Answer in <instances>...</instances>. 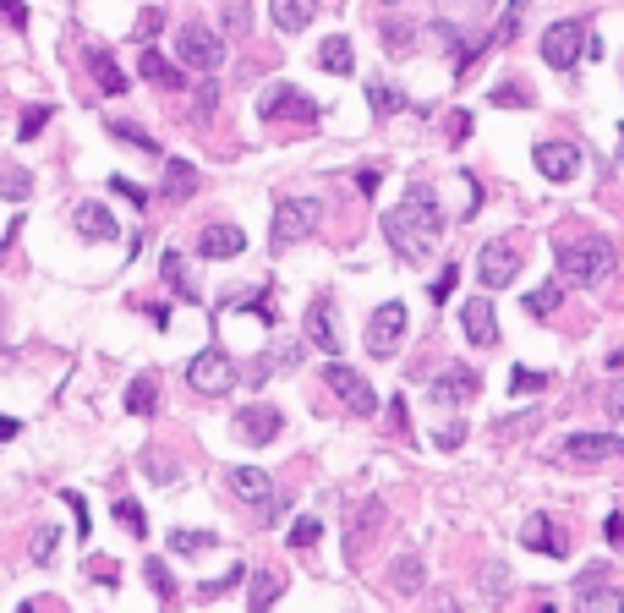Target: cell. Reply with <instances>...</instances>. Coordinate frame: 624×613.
I'll return each mask as SVG.
<instances>
[{
	"instance_id": "6da1fadb",
	"label": "cell",
	"mask_w": 624,
	"mask_h": 613,
	"mask_svg": "<svg viewBox=\"0 0 624 613\" xmlns=\"http://www.w3.org/2000/svg\"><path fill=\"white\" fill-rule=\"evenodd\" d=\"M444 208H438L433 187L427 181H416V187L406 192V203L395 208V214H384V236L389 247H395V258L406 263H427L438 252V241H444Z\"/></svg>"
},
{
	"instance_id": "7a4b0ae2",
	"label": "cell",
	"mask_w": 624,
	"mask_h": 613,
	"mask_svg": "<svg viewBox=\"0 0 624 613\" xmlns=\"http://www.w3.org/2000/svg\"><path fill=\"white\" fill-rule=\"evenodd\" d=\"M608 269H614V247L603 236H581V241H564L559 247V274L570 285H597Z\"/></svg>"
},
{
	"instance_id": "3957f363",
	"label": "cell",
	"mask_w": 624,
	"mask_h": 613,
	"mask_svg": "<svg viewBox=\"0 0 624 613\" xmlns=\"http://www.w3.org/2000/svg\"><path fill=\"white\" fill-rule=\"evenodd\" d=\"M581 55H597V39H592V28H586L581 17H570V22H553L548 33H542V61L553 66V72H570Z\"/></svg>"
},
{
	"instance_id": "277c9868",
	"label": "cell",
	"mask_w": 624,
	"mask_h": 613,
	"mask_svg": "<svg viewBox=\"0 0 624 613\" xmlns=\"http://www.w3.org/2000/svg\"><path fill=\"white\" fill-rule=\"evenodd\" d=\"M323 219V203L318 198H280L274 203V252L296 247L302 236H312Z\"/></svg>"
},
{
	"instance_id": "5b68a950",
	"label": "cell",
	"mask_w": 624,
	"mask_h": 613,
	"mask_svg": "<svg viewBox=\"0 0 624 613\" xmlns=\"http://www.w3.org/2000/svg\"><path fill=\"white\" fill-rule=\"evenodd\" d=\"M258 121H263V126H274V121L312 126V121H318V104H312V99L302 94V88L274 83V88H263V99H258Z\"/></svg>"
},
{
	"instance_id": "8992f818",
	"label": "cell",
	"mask_w": 624,
	"mask_h": 613,
	"mask_svg": "<svg viewBox=\"0 0 624 613\" xmlns=\"http://www.w3.org/2000/svg\"><path fill=\"white\" fill-rule=\"evenodd\" d=\"M187 384L198 389V395H230V389H236V362H230V356L219 351V345H208V351L192 356Z\"/></svg>"
},
{
	"instance_id": "52a82bcc",
	"label": "cell",
	"mask_w": 624,
	"mask_h": 613,
	"mask_svg": "<svg viewBox=\"0 0 624 613\" xmlns=\"http://www.w3.org/2000/svg\"><path fill=\"white\" fill-rule=\"evenodd\" d=\"M176 61L192 66V72H214V66L225 61V44H219L203 22H187V28H176Z\"/></svg>"
},
{
	"instance_id": "ba28073f",
	"label": "cell",
	"mask_w": 624,
	"mask_h": 613,
	"mask_svg": "<svg viewBox=\"0 0 624 613\" xmlns=\"http://www.w3.org/2000/svg\"><path fill=\"white\" fill-rule=\"evenodd\" d=\"M323 384H329L334 395H340V400H345V406H351L356 416H373V411H378V395H373V384H367L362 373H351L345 362H329V367H323Z\"/></svg>"
},
{
	"instance_id": "9c48e42d",
	"label": "cell",
	"mask_w": 624,
	"mask_h": 613,
	"mask_svg": "<svg viewBox=\"0 0 624 613\" xmlns=\"http://www.w3.org/2000/svg\"><path fill=\"white\" fill-rule=\"evenodd\" d=\"M406 340V302H384L367 318V351L373 356H395V345Z\"/></svg>"
},
{
	"instance_id": "30bf717a",
	"label": "cell",
	"mask_w": 624,
	"mask_h": 613,
	"mask_svg": "<svg viewBox=\"0 0 624 613\" xmlns=\"http://www.w3.org/2000/svg\"><path fill=\"white\" fill-rule=\"evenodd\" d=\"M597 575H608V570H586L581 581H575V613H624V592L619 586H608V581H597Z\"/></svg>"
},
{
	"instance_id": "8fae6325",
	"label": "cell",
	"mask_w": 624,
	"mask_h": 613,
	"mask_svg": "<svg viewBox=\"0 0 624 613\" xmlns=\"http://www.w3.org/2000/svg\"><path fill=\"white\" fill-rule=\"evenodd\" d=\"M619 449H624L619 433H570V438H564V449H559V460H575V466H597V460L619 455Z\"/></svg>"
},
{
	"instance_id": "7c38bea8",
	"label": "cell",
	"mask_w": 624,
	"mask_h": 613,
	"mask_svg": "<svg viewBox=\"0 0 624 613\" xmlns=\"http://www.w3.org/2000/svg\"><path fill=\"white\" fill-rule=\"evenodd\" d=\"M515 247L510 241H482V252H477V274H482V285H493V291H504V285L515 280Z\"/></svg>"
},
{
	"instance_id": "4fadbf2b",
	"label": "cell",
	"mask_w": 624,
	"mask_h": 613,
	"mask_svg": "<svg viewBox=\"0 0 624 613\" xmlns=\"http://www.w3.org/2000/svg\"><path fill=\"white\" fill-rule=\"evenodd\" d=\"M427 389H433V400H438V406H466V400H477L482 378L471 373V367H444V373H438Z\"/></svg>"
},
{
	"instance_id": "5bb4252c",
	"label": "cell",
	"mask_w": 624,
	"mask_h": 613,
	"mask_svg": "<svg viewBox=\"0 0 624 613\" xmlns=\"http://www.w3.org/2000/svg\"><path fill=\"white\" fill-rule=\"evenodd\" d=\"M285 416L274 406H241L236 411V438L241 444H269V438H280Z\"/></svg>"
},
{
	"instance_id": "9a60e30c",
	"label": "cell",
	"mask_w": 624,
	"mask_h": 613,
	"mask_svg": "<svg viewBox=\"0 0 624 613\" xmlns=\"http://www.w3.org/2000/svg\"><path fill=\"white\" fill-rule=\"evenodd\" d=\"M531 165H537L548 181H570L575 170H581V148L575 143H537L531 148Z\"/></svg>"
},
{
	"instance_id": "2e32d148",
	"label": "cell",
	"mask_w": 624,
	"mask_h": 613,
	"mask_svg": "<svg viewBox=\"0 0 624 613\" xmlns=\"http://www.w3.org/2000/svg\"><path fill=\"white\" fill-rule=\"evenodd\" d=\"M460 329H466V340L482 345V351H488V345H499V318H493L488 296H471V302L460 307Z\"/></svg>"
},
{
	"instance_id": "e0dca14e",
	"label": "cell",
	"mask_w": 624,
	"mask_h": 613,
	"mask_svg": "<svg viewBox=\"0 0 624 613\" xmlns=\"http://www.w3.org/2000/svg\"><path fill=\"white\" fill-rule=\"evenodd\" d=\"M225 482L241 504H263V510L274 504V482H269V471H258V466H230Z\"/></svg>"
},
{
	"instance_id": "ac0fdd59",
	"label": "cell",
	"mask_w": 624,
	"mask_h": 613,
	"mask_svg": "<svg viewBox=\"0 0 624 613\" xmlns=\"http://www.w3.org/2000/svg\"><path fill=\"white\" fill-rule=\"evenodd\" d=\"M198 252L203 258H241V252H247V236H241V225H230V219H214V225H203Z\"/></svg>"
},
{
	"instance_id": "d6986e66",
	"label": "cell",
	"mask_w": 624,
	"mask_h": 613,
	"mask_svg": "<svg viewBox=\"0 0 624 613\" xmlns=\"http://www.w3.org/2000/svg\"><path fill=\"white\" fill-rule=\"evenodd\" d=\"M88 72H94V83H99V94H126V77H121V66L110 61V50H99V44H88Z\"/></svg>"
},
{
	"instance_id": "ffe728a7",
	"label": "cell",
	"mask_w": 624,
	"mask_h": 613,
	"mask_svg": "<svg viewBox=\"0 0 624 613\" xmlns=\"http://www.w3.org/2000/svg\"><path fill=\"white\" fill-rule=\"evenodd\" d=\"M422 559H416V553H400V559L395 564H389V575H384V581H389V592H395V597H411V592H422Z\"/></svg>"
},
{
	"instance_id": "44dd1931",
	"label": "cell",
	"mask_w": 624,
	"mask_h": 613,
	"mask_svg": "<svg viewBox=\"0 0 624 613\" xmlns=\"http://www.w3.org/2000/svg\"><path fill=\"white\" fill-rule=\"evenodd\" d=\"M520 542H526L531 553H553V559L564 553V542L553 537V520H548V515H526V526H520Z\"/></svg>"
},
{
	"instance_id": "7402d4cb",
	"label": "cell",
	"mask_w": 624,
	"mask_h": 613,
	"mask_svg": "<svg viewBox=\"0 0 624 613\" xmlns=\"http://www.w3.org/2000/svg\"><path fill=\"white\" fill-rule=\"evenodd\" d=\"M280 592H285V575H280V570H252V597H247V608H252V613H269L274 603H280Z\"/></svg>"
},
{
	"instance_id": "603a6c76",
	"label": "cell",
	"mask_w": 624,
	"mask_h": 613,
	"mask_svg": "<svg viewBox=\"0 0 624 613\" xmlns=\"http://www.w3.org/2000/svg\"><path fill=\"white\" fill-rule=\"evenodd\" d=\"M307 340L318 345L323 356H340V340H334V323H329V302H312L307 307Z\"/></svg>"
},
{
	"instance_id": "cb8c5ba5",
	"label": "cell",
	"mask_w": 624,
	"mask_h": 613,
	"mask_svg": "<svg viewBox=\"0 0 624 613\" xmlns=\"http://www.w3.org/2000/svg\"><path fill=\"white\" fill-rule=\"evenodd\" d=\"M126 411L132 416H154L159 411V378L154 373H137L132 384H126Z\"/></svg>"
},
{
	"instance_id": "d4e9b609",
	"label": "cell",
	"mask_w": 624,
	"mask_h": 613,
	"mask_svg": "<svg viewBox=\"0 0 624 613\" xmlns=\"http://www.w3.org/2000/svg\"><path fill=\"white\" fill-rule=\"evenodd\" d=\"M137 72H143L148 83H159V88H170V94H181V66H170L159 50H143V55H137Z\"/></svg>"
},
{
	"instance_id": "484cf974",
	"label": "cell",
	"mask_w": 624,
	"mask_h": 613,
	"mask_svg": "<svg viewBox=\"0 0 624 613\" xmlns=\"http://www.w3.org/2000/svg\"><path fill=\"white\" fill-rule=\"evenodd\" d=\"M318 66H323V72H334V77H345V72L356 66L351 39H340V33H334V39H323V44H318Z\"/></svg>"
},
{
	"instance_id": "4316f807",
	"label": "cell",
	"mask_w": 624,
	"mask_h": 613,
	"mask_svg": "<svg viewBox=\"0 0 624 613\" xmlns=\"http://www.w3.org/2000/svg\"><path fill=\"white\" fill-rule=\"evenodd\" d=\"M159 192H165L170 203H187L192 192H198V170H192L187 159H176V165L165 170V187H159Z\"/></svg>"
},
{
	"instance_id": "83f0119b",
	"label": "cell",
	"mask_w": 624,
	"mask_h": 613,
	"mask_svg": "<svg viewBox=\"0 0 624 613\" xmlns=\"http://www.w3.org/2000/svg\"><path fill=\"white\" fill-rule=\"evenodd\" d=\"M77 230H83L88 241H110V236H115V219H110V208H99V203H83V208H77Z\"/></svg>"
},
{
	"instance_id": "f1b7e54d",
	"label": "cell",
	"mask_w": 624,
	"mask_h": 613,
	"mask_svg": "<svg viewBox=\"0 0 624 613\" xmlns=\"http://www.w3.org/2000/svg\"><path fill=\"white\" fill-rule=\"evenodd\" d=\"M312 0H274V28H285V33H302L307 22H312Z\"/></svg>"
},
{
	"instance_id": "f546056e",
	"label": "cell",
	"mask_w": 624,
	"mask_h": 613,
	"mask_svg": "<svg viewBox=\"0 0 624 613\" xmlns=\"http://www.w3.org/2000/svg\"><path fill=\"white\" fill-rule=\"evenodd\" d=\"M159 274H165V285H170V291H181L187 302H198V285H192V274H187V258H181L176 247L165 252V269H159Z\"/></svg>"
},
{
	"instance_id": "4dcf8cb0",
	"label": "cell",
	"mask_w": 624,
	"mask_h": 613,
	"mask_svg": "<svg viewBox=\"0 0 624 613\" xmlns=\"http://www.w3.org/2000/svg\"><path fill=\"white\" fill-rule=\"evenodd\" d=\"M219 542V531H170V553H187V559H198Z\"/></svg>"
},
{
	"instance_id": "1f68e13d",
	"label": "cell",
	"mask_w": 624,
	"mask_h": 613,
	"mask_svg": "<svg viewBox=\"0 0 624 613\" xmlns=\"http://www.w3.org/2000/svg\"><path fill=\"white\" fill-rule=\"evenodd\" d=\"M526 6H531V0H510V11H504V22L493 28V39L482 44V55H488L493 44H510V39H515V28H520V17H526Z\"/></svg>"
},
{
	"instance_id": "d6a6232c",
	"label": "cell",
	"mask_w": 624,
	"mask_h": 613,
	"mask_svg": "<svg viewBox=\"0 0 624 613\" xmlns=\"http://www.w3.org/2000/svg\"><path fill=\"white\" fill-rule=\"evenodd\" d=\"M241 581H252V570H241V564H236V570H225V575H219V581H203V586H198V597H203V603H214V597L236 592Z\"/></svg>"
},
{
	"instance_id": "836d02e7",
	"label": "cell",
	"mask_w": 624,
	"mask_h": 613,
	"mask_svg": "<svg viewBox=\"0 0 624 613\" xmlns=\"http://www.w3.org/2000/svg\"><path fill=\"white\" fill-rule=\"evenodd\" d=\"M559 296H564V285H559V280H553V285H537V291L526 296V312H531V318H548V312L559 307Z\"/></svg>"
},
{
	"instance_id": "e575fe53",
	"label": "cell",
	"mask_w": 624,
	"mask_h": 613,
	"mask_svg": "<svg viewBox=\"0 0 624 613\" xmlns=\"http://www.w3.org/2000/svg\"><path fill=\"white\" fill-rule=\"evenodd\" d=\"M115 520H121L132 537H148V515H143V504H137V499H115Z\"/></svg>"
},
{
	"instance_id": "d590c367",
	"label": "cell",
	"mask_w": 624,
	"mask_h": 613,
	"mask_svg": "<svg viewBox=\"0 0 624 613\" xmlns=\"http://www.w3.org/2000/svg\"><path fill=\"white\" fill-rule=\"evenodd\" d=\"M55 542H61V531H55V526H50V520H44V526H39V531H33V542H28V553H33V559H39V564H50V559H55Z\"/></svg>"
},
{
	"instance_id": "8d00e7d4",
	"label": "cell",
	"mask_w": 624,
	"mask_h": 613,
	"mask_svg": "<svg viewBox=\"0 0 624 613\" xmlns=\"http://www.w3.org/2000/svg\"><path fill=\"white\" fill-rule=\"evenodd\" d=\"M61 504H66V510H72V515H77V537H83V542H88V531H94V515H88V504H83V493H77V488H61Z\"/></svg>"
},
{
	"instance_id": "74e56055",
	"label": "cell",
	"mask_w": 624,
	"mask_h": 613,
	"mask_svg": "<svg viewBox=\"0 0 624 613\" xmlns=\"http://www.w3.org/2000/svg\"><path fill=\"white\" fill-rule=\"evenodd\" d=\"M542 389H548V373H526V367L510 373V395H542Z\"/></svg>"
},
{
	"instance_id": "f35d334b",
	"label": "cell",
	"mask_w": 624,
	"mask_h": 613,
	"mask_svg": "<svg viewBox=\"0 0 624 613\" xmlns=\"http://www.w3.org/2000/svg\"><path fill=\"white\" fill-rule=\"evenodd\" d=\"M44 126H50V104H28V110H22V143H33Z\"/></svg>"
},
{
	"instance_id": "ab89813d",
	"label": "cell",
	"mask_w": 624,
	"mask_h": 613,
	"mask_svg": "<svg viewBox=\"0 0 624 613\" xmlns=\"http://www.w3.org/2000/svg\"><path fill=\"white\" fill-rule=\"evenodd\" d=\"M318 531H323L318 520H312V515H302L291 531H285V542H291V548H312V542H318Z\"/></svg>"
},
{
	"instance_id": "60d3db41",
	"label": "cell",
	"mask_w": 624,
	"mask_h": 613,
	"mask_svg": "<svg viewBox=\"0 0 624 613\" xmlns=\"http://www.w3.org/2000/svg\"><path fill=\"white\" fill-rule=\"evenodd\" d=\"M455 280H460V269H455V263H449V269H444V274H438V280H433V285H427V296H433V307H444V302H449V296H455Z\"/></svg>"
},
{
	"instance_id": "b9f144b4",
	"label": "cell",
	"mask_w": 624,
	"mask_h": 613,
	"mask_svg": "<svg viewBox=\"0 0 624 613\" xmlns=\"http://www.w3.org/2000/svg\"><path fill=\"white\" fill-rule=\"evenodd\" d=\"M143 466H148V477H159V482H176V477H181V466H170V460L159 455V449H148Z\"/></svg>"
},
{
	"instance_id": "7bdbcfd3",
	"label": "cell",
	"mask_w": 624,
	"mask_h": 613,
	"mask_svg": "<svg viewBox=\"0 0 624 613\" xmlns=\"http://www.w3.org/2000/svg\"><path fill=\"white\" fill-rule=\"evenodd\" d=\"M367 94H373V110H378V115H389V110H406V99H400L395 88H384V83H373Z\"/></svg>"
},
{
	"instance_id": "ee69618b",
	"label": "cell",
	"mask_w": 624,
	"mask_h": 613,
	"mask_svg": "<svg viewBox=\"0 0 624 613\" xmlns=\"http://www.w3.org/2000/svg\"><path fill=\"white\" fill-rule=\"evenodd\" d=\"M384 44H389V50H411V22H395V17H389V22H384Z\"/></svg>"
},
{
	"instance_id": "f6af8a7d",
	"label": "cell",
	"mask_w": 624,
	"mask_h": 613,
	"mask_svg": "<svg viewBox=\"0 0 624 613\" xmlns=\"http://www.w3.org/2000/svg\"><path fill=\"white\" fill-rule=\"evenodd\" d=\"M531 99V88H520V83H499L493 88V104H504V110H515V104H526Z\"/></svg>"
},
{
	"instance_id": "bcb514c9",
	"label": "cell",
	"mask_w": 624,
	"mask_h": 613,
	"mask_svg": "<svg viewBox=\"0 0 624 613\" xmlns=\"http://www.w3.org/2000/svg\"><path fill=\"white\" fill-rule=\"evenodd\" d=\"M143 575H148V586H154L159 597H170V570H165V559H148Z\"/></svg>"
},
{
	"instance_id": "7dc6e473",
	"label": "cell",
	"mask_w": 624,
	"mask_h": 613,
	"mask_svg": "<svg viewBox=\"0 0 624 613\" xmlns=\"http://www.w3.org/2000/svg\"><path fill=\"white\" fill-rule=\"evenodd\" d=\"M110 132L121 137V143H137V148H143V154H154V137H148L143 126H126V121H121V126H110Z\"/></svg>"
},
{
	"instance_id": "c3c4849f",
	"label": "cell",
	"mask_w": 624,
	"mask_h": 613,
	"mask_svg": "<svg viewBox=\"0 0 624 613\" xmlns=\"http://www.w3.org/2000/svg\"><path fill=\"white\" fill-rule=\"evenodd\" d=\"M159 28H165V11H159V6H148L143 17H137V39H154Z\"/></svg>"
},
{
	"instance_id": "681fc988",
	"label": "cell",
	"mask_w": 624,
	"mask_h": 613,
	"mask_svg": "<svg viewBox=\"0 0 624 613\" xmlns=\"http://www.w3.org/2000/svg\"><path fill=\"white\" fill-rule=\"evenodd\" d=\"M466 137H471V115H466V110H455V115H449V143L460 148Z\"/></svg>"
},
{
	"instance_id": "f907efd6",
	"label": "cell",
	"mask_w": 624,
	"mask_h": 613,
	"mask_svg": "<svg viewBox=\"0 0 624 613\" xmlns=\"http://www.w3.org/2000/svg\"><path fill=\"white\" fill-rule=\"evenodd\" d=\"M603 542H608L614 553H624V520H619V515H608V520H603Z\"/></svg>"
},
{
	"instance_id": "816d5d0a",
	"label": "cell",
	"mask_w": 624,
	"mask_h": 613,
	"mask_svg": "<svg viewBox=\"0 0 624 613\" xmlns=\"http://www.w3.org/2000/svg\"><path fill=\"white\" fill-rule=\"evenodd\" d=\"M389 427H395L400 438L411 433V411H406V400H400V395H395V406H389Z\"/></svg>"
},
{
	"instance_id": "f5cc1de1",
	"label": "cell",
	"mask_w": 624,
	"mask_h": 613,
	"mask_svg": "<svg viewBox=\"0 0 624 613\" xmlns=\"http://www.w3.org/2000/svg\"><path fill=\"white\" fill-rule=\"evenodd\" d=\"M460 438H466V422H449L444 433H433V444L438 449H460Z\"/></svg>"
},
{
	"instance_id": "db71d44e",
	"label": "cell",
	"mask_w": 624,
	"mask_h": 613,
	"mask_svg": "<svg viewBox=\"0 0 624 613\" xmlns=\"http://www.w3.org/2000/svg\"><path fill=\"white\" fill-rule=\"evenodd\" d=\"M6 198H28V176H22V170H11V176H6Z\"/></svg>"
},
{
	"instance_id": "11a10c76",
	"label": "cell",
	"mask_w": 624,
	"mask_h": 613,
	"mask_svg": "<svg viewBox=\"0 0 624 613\" xmlns=\"http://www.w3.org/2000/svg\"><path fill=\"white\" fill-rule=\"evenodd\" d=\"M214 94H219L214 83H203V88H198V115H203V121H208V115H214Z\"/></svg>"
},
{
	"instance_id": "9f6ffc18",
	"label": "cell",
	"mask_w": 624,
	"mask_h": 613,
	"mask_svg": "<svg viewBox=\"0 0 624 613\" xmlns=\"http://www.w3.org/2000/svg\"><path fill=\"white\" fill-rule=\"evenodd\" d=\"M603 406H608V416L619 422V416H624V384H614V389H608V400H603Z\"/></svg>"
},
{
	"instance_id": "6f0895ef",
	"label": "cell",
	"mask_w": 624,
	"mask_h": 613,
	"mask_svg": "<svg viewBox=\"0 0 624 613\" xmlns=\"http://www.w3.org/2000/svg\"><path fill=\"white\" fill-rule=\"evenodd\" d=\"M247 22H252V17H247V6H230V17H225V28H230V33H247Z\"/></svg>"
},
{
	"instance_id": "680465c9",
	"label": "cell",
	"mask_w": 624,
	"mask_h": 613,
	"mask_svg": "<svg viewBox=\"0 0 624 613\" xmlns=\"http://www.w3.org/2000/svg\"><path fill=\"white\" fill-rule=\"evenodd\" d=\"M0 6H6L11 28H22V22H28V6H22V0H0Z\"/></svg>"
},
{
	"instance_id": "91938a15",
	"label": "cell",
	"mask_w": 624,
	"mask_h": 613,
	"mask_svg": "<svg viewBox=\"0 0 624 613\" xmlns=\"http://www.w3.org/2000/svg\"><path fill=\"white\" fill-rule=\"evenodd\" d=\"M378 181H384V176H378V170H362V176H356V187H362V198H373V192H378Z\"/></svg>"
},
{
	"instance_id": "94428289",
	"label": "cell",
	"mask_w": 624,
	"mask_h": 613,
	"mask_svg": "<svg viewBox=\"0 0 624 613\" xmlns=\"http://www.w3.org/2000/svg\"><path fill=\"white\" fill-rule=\"evenodd\" d=\"M488 597H493V603H499V597H504V570H499V564H493V570H488Z\"/></svg>"
},
{
	"instance_id": "6125c7cd",
	"label": "cell",
	"mask_w": 624,
	"mask_h": 613,
	"mask_svg": "<svg viewBox=\"0 0 624 613\" xmlns=\"http://www.w3.org/2000/svg\"><path fill=\"white\" fill-rule=\"evenodd\" d=\"M110 181H115V192H121V198H132V203H143V192H137V187H132V181H126V176H110Z\"/></svg>"
},
{
	"instance_id": "be15d7a7",
	"label": "cell",
	"mask_w": 624,
	"mask_h": 613,
	"mask_svg": "<svg viewBox=\"0 0 624 613\" xmlns=\"http://www.w3.org/2000/svg\"><path fill=\"white\" fill-rule=\"evenodd\" d=\"M427 613H460L455 597H438V603H427Z\"/></svg>"
},
{
	"instance_id": "e7e4bbea",
	"label": "cell",
	"mask_w": 624,
	"mask_h": 613,
	"mask_svg": "<svg viewBox=\"0 0 624 613\" xmlns=\"http://www.w3.org/2000/svg\"><path fill=\"white\" fill-rule=\"evenodd\" d=\"M384 6H400V0H384Z\"/></svg>"
},
{
	"instance_id": "03108f58",
	"label": "cell",
	"mask_w": 624,
	"mask_h": 613,
	"mask_svg": "<svg viewBox=\"0 0 624 613\" xmlns=\"http://www.w3.org/2000/svg\"><path fill=\"white\" fill-rule=\"evenodd\" d=\"M619 137H624V132H619Z\"/></svg>"
}]
</instances>
